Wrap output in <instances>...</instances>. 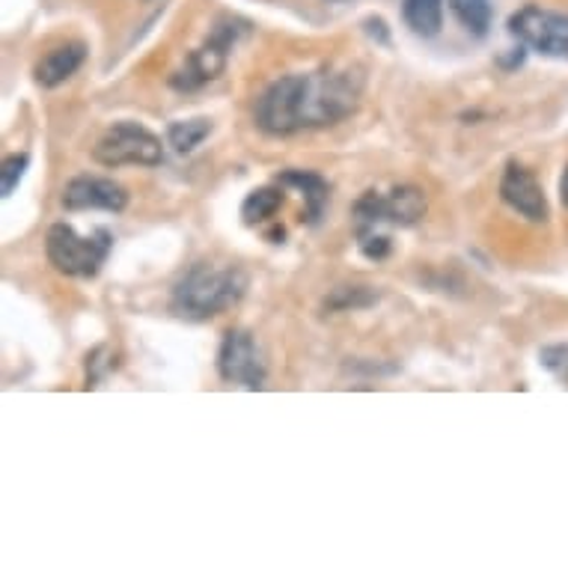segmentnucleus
Returning <instances> with one entry per match:
<instances>
[{
    "instance_id": "f257e3e1",
    "label": "nucleus",
    "mask_w": 568,
    "mask_h": 568,
    "mask_svg": "<svg viewBox=\"0 0 568 568\" xmlns=\"http://www.w3.org/2000/svg\"><path fill=\"white\" fill-rule=\"evenodd\" d=\"M364 93V75L352 69H318L307 75H286L260 95L256 125L274 138H290L307 129L336 125L352 116Z\"/></svg>"
},
{
    "instance_id": "f03ea898",
    "label": "nucleus",
    "mask_w": 568,
    "mask_h": 568,
    "mask_svg": "<svg viewBox=\"0 0 568 568\" xmlns=\"http://www.w3.org/2000/svg\"><path fill=\"white\" fill-rule=\"evenodd\" d=\"M247 292V277L239 268H215L196 262L185 277L173 286L170 310L191 322H205L235 307Z\"/></svg>"
},
{
    "instance_id": "7ed1b4c3",
    "label": "nucleus",
    "mask_w": 568,
    "mask_h": 568,
    "mask_svg": "<svg viewBox=\"0 0 568 568\" xmlns=\"http://www.w3.org/2000/svg\"><path fill=\"white\" fill-rule=\"evenodd\" d=\"M111 247L113 235L102 226L93 235H78L69 224H54L45 239L48 262L65 277H95Z\"/></svg>"
},
{
    "instance_id": "20e7f679",
    "label": "nucleus",
    "mask_w": 568,
    "mask_h": 568,
    "mask_svg": "<svg viewBox=\"0 0 568 568\" xmlns=\"http://www.w3.org/2000/svg\"><path fill=\"white\" fill-rule=\"evenodd\" d=\"M423 215H426V194L414 185L393 187L390 194L366 191L354 203L357 239L378 233V226H414Z\"/></svg>"
},
{
    "instance_id": "39448f33",
    "label": "nucleus",
    "mask_w": 568,
    "mask_h": 568,
    "mask_svg": "<svg viewBox=\"0 0 568 568\" xmlns=\"http://www.w3.org/2000/svg\"><path fill=\"white\" fill-rule=\"evenodd\" d=\"M93 159L104 168H155L164 161V146L150 129H143L138 122H116L104 131L99 143L93 146Z\"/></svg>"
},
{
    "instance_id": "423d86ee",
    "label": "nucleus",
    "mask_w": 568,
    "mask_h": 568,
    "mask_svg": "<svg viewBox=\"0 0 568 568\" xmlns=\"http://www.w3.org/2000/svg\"><path fill=\"white\" fill-rule=\"evenodd\" d=\"M509 33L539 54L568 60V12L524 7L509 19Z\"/></svg>"
},
{
    "instance_id": "0eeeda50",
    "label": "nucleus",
    "mask_w": 568,
    "mask_h": 568,
    "mask_svg": "<svg viewBox=\"0 0 568 568\" xmlns=\"http://www.w3.org/2000/svg\"><path fill=\"white\" fill-rule=\"evenodd\" d=\"M239 33H242V28H239L235 21L217 24L215 33L205 39V45H200L194 54L187 57L185 69L170 78V84L176 87V90H196V87H203L209 84V81L221 78Z\"/></svg>"
},
{
    "instance_id": "6e6552de",
    "label": "nucleus",
    "mask_w": 568,
    "mask_h": 568,
    "mask_svg": "<svg viewBox=\"0 0 568 568\" xmlns=\"http://www.w3.org/2000/svg\"><path fill=\"white\" fill-rule=\"evenodd\" d=\"M217 373L230 384H242L247 390H260L265 382V361L260 345L247 331H226L221 352H217Z\"/></svg>"
},
{
    "instance_id": "1a4fd4ad",
    "label": "nucleus",
    "mask_w": 568,
    "mask_h": 568,
    "mask_svg": "<svg viewBox=\"0 0 568 568\" xmlns=\"http://www.w3.org/2000/svg\"><path fill=\"white\" fill-rule=\"evenodd\" d=\"M125 205H129L125 187H120L111 179L78 176L63 187L65 212H93V209H102V212L120 215Z\"/></svg>"
},
{
    "instance_id": "9d476101",
    "label": "nucleus",
    "mask_w": 568,
    "mask_h": 568,
    "mask_svg": "<svg viewBox=\"0 0 568 568\" xmlns=\"http://www.w3.org/2000/svg\"><path fill=\"white\" fill-rule=\"evenodd\" d=\"M500 196H504V203L509 209H515L518 215L532 221V224H545L550 217L548 200H545L539 179L532 176L527 168H521V164H509L506 168L504 182H500Z\"/></svg>"
},
{
    "instance_id": "9b49d317",
    "label": "nucleus",
    "mask_w": 568,
    "mask_h": 568,
    "mask_svg": "<svg viewBox=\"0 0 568 568\" xmlns=\"http://www.w3.org/2000/svg\"><path fill=\"white\" fill-rule=\"evenodd\" d=\"M87 57V45L84 42H65V45L51 48L42 60L33 69V78H37L39 87H45V90H54L63 81L75 75L81 63H84Z\"/></svg>"
},
{
    "instance_id": "f8f14e48",
    "label": "nucleus",
    "mask_w": 568,
    "mask_h": 568,
    "mask_svg": "<svg viewBox=\"0 0 568 568\" xmlns=\"http://www.w3.org/2000/svg\"><path fill=\"white\" fill-rule=\"evenodd\" d=\"M277 185H292L298 187L301 196H304V212H307V224H318V217L331 203V185L318 173H310V170H286L280 173Z\"/></svg>"
},
{
    "instance_id": "ddd939ff",
    "label": "nucleus",
    "mask_w": 568,
    "mask_h": 568,
    "mask_svg": "<svg viewBox=\"0 0 568 568\" xmlns=\"http://www.w3.org/2000/svg\"><path fill=\"white\" fill-rule=\"evenodd\" d=\"M402 16L417 37H438L444 24V0H405Z\"/></svg>"
},
{
    "instance_id": "4468645a",
    "label": "nucleus",
    "mask_w": 568,
    "mask_h": 568,
    "mask_svg": "<svg viewBox=\"0 0 568 568\" xmlns=\"http://www.w3.org/2000/svg\"><path fill=\"white\" fill-rule=\"evenodd\" d=\"M283 200H286V196H283V191H280V187H260V191L247 194V200H244V205H242L244 224L260 226V224H265V221H271V217L280 212Z\"/></svg>"
},
{
    "instance_id": "2eb2a0df",
    "label": "nucleus",
    "mask_w": 568,
    "mask_h": 568,
    "mask_svg": "<svg viewBox=\"0 0 568 568\" xmlns=\"http://www.w3.org/2000/svg\"><path fill=\"white\" fill-rule=\"evenodd\" d=\"M209 134H212V122L203 120V116H196V120L173 122L168 129V143L176 152L187 155V152H194Z\"/></svg>"
},
{
    "instance_id": "dca6fc26",
    "label": "nucleus",
    "mask_w": 568,
    "mask_h": 568,
    "mask_svg": "<svg viewBox=\"0 0 568 568\" xmlns=\"http://www.w3.org/2000/svg\"><path fill=\"white\" fill-rule=\"evenodd\" d=\"M462 28L474 37H485L491 28V0H449Z\"/></svg>"
},
{
    "instance_id": "f3484780",
    "label": "nucleus",
    "mask_w": 568,
    "mask_h": 568,
    "mask_svg": "<svg viewBox=\"0 0 568 568\" xmlns=\"http://www.w3.org/2000/svg\"><path fill=\"white\" fill-rule=\"evenodd\" d=\"M28 164V155H10V159L3 161V170H0V176H3V182H0V194L10 196L12 191H16V185H19L21 176H24Z\"/></svg>"
},
{
    "instance_id": "a211bd4d",
    "label": "nucleus",
    "mask_w": 568,
    "mask_h": 568,
    "mask_svg": "<svg viewBox=\"0 0 568 568\" xmlns=\"http://www.w3.org/2000/svg\"><path fill=\"white\" fill-rule=\"evenodd\" d=\"M541 366L568 384V345H550L541 352Z\"/></svg>"
},
{
    "instance_id": "6ab92c4d",
    "label": "nucleus",
    "mask_w": 568,
    "mask_h": 568,
    "mask_svg": "<svg viewBox=\"0 0 568 568\" xmlns=\"http://www.w3.org/2000/svg\"><path fill=\"white\" fill-rule=\"evenodd\" d=\"M361 251H364V256H369V260H384L387 253H390V239L387 235H366V239H361Z\"/></svg>"
},
{
    "instance_id": "aec40b11",
    "label": "nucleus",
    "mask_w": 568,
    "mask_h": 568,
    "mask_svg": "<svg viewBox=\"0 0 568 568\" xmlns=\"http://www.w3.org/2000/svg\"><path fill=\"white\" fill-rule=\"evenodd\" d=\"M559 196H562V203L568 205V170L566 176H562V182H559Z\"/></svg>"
}]
</instances>
